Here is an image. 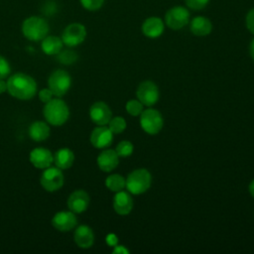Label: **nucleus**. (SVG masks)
<instances>
[{"label":"nucleus","instance_id":"9b49d317","mask_svg":"<svg viewBox=\"0 0 254 254\" xmlns=\"http://www.w3.org/2000/svg\"><path fill=\"white\" fill-rule=\"evenodd\" d=\"M89 117L96 125L103 126L108 124L112 117V112L105 102L96 101L89 108Z\"/></svg>","mask_w":254,"mask_h":254},{"label":"nucleus","instance_id":"aec40b11","mask_svg":"<svg viewBox=\"0 0 254 254\" xmlns=\"http://www.w3.org/2000/svg\"><path fill=\"white\" fill-rule=\"evenodd\" d=\"M190 29L193 35L198 37H204L210 34L212 30V24L207 18L197 16L191 20Z\"/></svg>","mask_w":254,"mask_h":254},{"label":"nucleus","instance_id":"6e6552de","mask_svg":"<svg viewBox=\"0 0 254 254\" xmlns=\"http://www.w3.org/2000/svg\"><path fill=\"white\" fill-rule=\"evenodd\" d=\"M86 37V29L80 23H71L67 25L62 33V41L67 47L80 45Z\"/></svg>","mask_w":254,"mask_h":254},{"label":"nucleus","instance_id":"f3484780","mask_svg":"<svg viewBox=\"0 0 254 254\" xmlns=\"http://www.w3.org/2000/svg\"><path fill=\"white\" fill-rule=\"evenodd\" d=\"M119 164V156L115 150L106 149L103 150L97 157V165L103 172L113 171Z\"/></svg>","mask_w":254,"mask_h":254},{"label":"nucleus","instance_id":"dca6fc26","mask_svg":"<svg viewBox=\"0 0 254 254\" xmlns=\"http://www.w3.org/2000/svg\"><path fill=\"white\" fill-rule=\"evenodd\" d=\"M113 208L119 215H127L133 208V199L129 191L120 190L113 196Z\"/></svg>","mask_w":254,"mask_h":254},{"label":"nucleus","instance_id":"bb28decb","mask_svg":"<svg viewBox=\"0 0 254 254\" xmlns=\"http://www.w3.org/2000/svg\"><path fill=\"white\" fill-rule=\"evenodd\" d=\"M133 150H134V146L128 140H123V141L119 142L118 145L116 146V149H115L117 155L119 157H123V158L129 157L130 155H132Z\"/></svg>","mask_w":254,"mask_h":254},{"label":"nucleus","instance_id":"58836bf2","mask_svg":"<svg viewBox=\"0 0 254 254\" xmlns=\"http://www.w3.org/2000/svg\"><path fill=\"white\" fill-rule=\"evenodd\" d=\"M248 190H249V192L250 194L254 197V180L251 181V183L249 184V187H248Z\"/></svg>","mask_w":254,"mask_h":254},{"label":"nucleus","instance_id":"2f4dec72","mask_svg":"<svg viewBox=\"0 0 254 254\" xmlns=\"http://www.w3.org/2000/svg\"><path fill=\"white\" fill-rule=\"evenodd\" d=\"M53 96H54V93L50 88H43L39 92V98L44 103H47L50 100H52Z\"/></svg>","mask_w":254,"mask_h":254},{"label":"nucleus","instance_id":"a211bd4d","mask_svg":"<svg viewBox=\"0 0 254 254\" xmlns=\"http://www.w3.org/2000/svg\"><path fill=\"white\" fill-rule=\"evenodd\" d=\"M164 22L159 17L147 18L142 25L143 34L150 39L159 38L164 33Z\"/></svg>","mask_w":254,"mask_h":254},{"label":"nucleus","instance_id":"2eb2a0df","mask_svg":"<svg viewBox=\"0 0 254 254\" xmlns=\"http://www.w3.org/2000/svg\"><path fill=\"white\" fill-rule=\"evenodd\" d=\"M30 162L38 169H47L54 162V156L49 149L38 147L31 151Z\"/></svg>","mask_w":254,"mask_h":254},{"label":"nucleus","instance_id":"cd10ccee","mask_svg":"<svg viewBox=\"0 0 254 254\" xmlns=\"http://www.w3.org/2000/svg\"><path fill=\"white\" fill-rule=\"evenodd\" d=\"M143 106V103L138 99H131L126 103V111L132 116H139L144 110Z\"/></svg>","mask_w":254,"mask_h":254},{"label":"nucleus","instance_id":"473e14b6","mask_svg":"<svg viewBox=\"0 0 254 254\" xmlns=\"http://www.w3.org/2000/svg\"><path fill=\"white\" fill-rule=\"evenodd\" d=\"M245 22H246V27L248 31L254 35V8L248 11Z\"/></svg>","mask_w":254,"mask_h":254},{"label":"nucleus","instance_id":"b1692460","mask_svg":"<svg viewBox=\"0 0 254 254\" xmlns=\"http://www.w3.org/2000/svg\"><path fill=\"white\" fill-rule=\"evenodd\" d=\"M105 186L111 191L117 192L122 190L126 186V179L119 174H112L105 179Z\"/></svg>","mask_w":254,"mask_h":254},{"label":"nucleus","instance_id":"72a5a7b5","mask_svg":"<svg viewBox=\"0 0 254 254\" xmlns=\"http://www.w3.org/2000/svg\"><path fill=\"white\" fill-rule=\"evenodd\" d=\"M43 12L46 15H53L57 12V5L55 2L52 1H48L46 4H44L43 7Z\"/></svg>","mask_w":254,"mask_h":254},{"label":"nucleus","instance_id":"4be33fe9","mask_svg":"<svg viewBox=\"0 0 254 254\" xmlns=\"http://www.w3.org/2000/svg\"><path fill=\"white\" fill-rule=\"evenodd\" d=\"M64 43L62 38L57 36H46L42 40V51L48 56H56L63 50Z\"/></svg>","mask_w":254,"mask_h":254},{"label":"nucleus","instance_id":"0eeeda50","mask_svg":"<svg viewBox=\"0 0 254 254\" xmlns=\"http://www.w3.org/2000/svg\"><path fill=\"white\" fill-rule=\"evenodd\" d=\"M136 96L137 99L143 103V105L151 107L159 100V88L157 84L151 80L142 81L136 89Z\"/></svg>","mask_w":254,"mask_h":254},{"label":"nucleus","instance_id":"f257e3e1","mask_svg":"<svg viewBox=\"0 0 254 254\" xmlns=\"http://www.w3.org/2000/svg\"><path fill=\"white\" fill-rule=\"evenodd\" d=\"M7 91L15 98L28 100L33 98L36 94L37 83L32 76L23 72H18L8 78Z\"/></svg>","mask_w":254,"mask_h":254},{"label":"nucleus","instance_id":"20e7f679","mask_svg":"<svg viewBox=\"0 0 254 254\" xmlns=\"http://www.w3.org/2000/svg\"><path fill=\"white\" fill-rule=\"evenodd\" d=\"M152 183V176L146 169H137L132 171L127 179L125 188L131 194H142L146 192Z\"/></svg>","mask_w":254,"mask_h":254},{"label":"nucleus","instance_id":"9d476101","mask_svg":"<svg viewBox=\"0 0 254 254\" xmlns=\"http://www.w3.org/2000/svg\"><path fill=\"white\" fill-rule=\"evenodd\" d=\"M64 175L58 167L47 168L40 179L42 187L48 191H56L60 190L64 185Z\"/></svg>","mask_w":254,"mask_h":254},{"label":"nucleus","instance_id":"4c0bfd02","mask_svg":"<svg viewBox=\"0 0 254 254\" xmlns=\"http://www.w3.org/2000/svg\"><path fill=\"white\" fill-rule=\"evenodd\" d=\"M249 52H250V56L252 58V60L254 61V39L251 41L250 46H249Z\"/></svg>","mask_w":254,"mask_h":254},{"label":"nucleus","instance_id":"423d86ee","mask_svg":"<svg viewBox=\"0 0 254 254\" xmlns=\"http://www.w3.org/2000/svg\"><path fill=\"white\" fill-rule=\"evenodd\" d=\"M48 84L54 95L62 97L69 89L71 84V77L64 69H56L50 74Z\"/></svg>","mask_w":254,"mask_h":254},{"label":"nucleus","instance_id":"f704fd0d","mask_svg":"<svg viewBox=\"0 0 254 254\" xmlns=\"http://www.w3.org/2000/svg\"><path fill=\"white\" fill-rule=\"evenodd\" d=\"M117 242H118V239H117V236L113 233H110L106 236V243L109 245V246H112L114 247L115 245H117Z\"/></svg>","mask_w":254,"mask_h":254},{"label":"nucleus","instance_id":"f8f14e48","mask_svg":"<svg viewBox=\"0 0 254 254\" xmlns=\"http://www.w3.org/2000/svg\"><path fill=\"white\" fill-rule=\"evenodd\" d=\"M77 223V218L74 212L70 211H59L57 212L53 219L52 224L53 226L62 232H66L75 227Z\"/></svg>","mask_w":254,"mask_h":254},{"label":"nucleus","instance_id":"c9c22d12","mask_svg":"<svg viewBox=\"0 0 254 254\" xmlns=\"http://www.w3.org/2000/svg\"><path fill=\"white\" fill-rule=\"evenodd\" d=\"M112 253H114V254H128L129 250L123 245H115L113 247Z\"/></svg>","mask_w":254,"mask_h":254},{"label":"nucleus","instance_id":"c85d7f7f","mask_svg":"<svg viewBox=\"0 0 254 254\" xmlns=\"http://www.w3.org/2000/svg\"><path fill=\"white\" fill-rule=\"evenodd\" d=\"M79 2L85 10L96 11L102 7L104 0H79Z\"/></svg>","mask_w":254,"mask_h":254},{"label":"nucleus","instance_id":"1a4fd4ad","mask_svg":"<svg viewBox=\"0 0 254 254\" xmlns=\"http://www.w3.org/2000/svg\"><path fill=\"white\" fill-rule=\"evenodd\" d=\"M190 20V12L183 6H175L167 11L165 22L172 30H180L184 28Z\"/></svg>","mask_w":254,"mask_h":254},{"label":"nucleus","instance_id":"7ed1b4c3","mask_svg":"<svg viewBox=\"0 0 254 254\" xmlns=\"http://www.w3.org/2000/svg\"><path fill=\"white\" fill-rule=\"evenodd\" d=\"M44 117L52 125L61 126L66 122L69 116V109L62 99H52L45 103Z\"/></svg>","mask_w":254,"mask_h":254},{"label":"nucleus","instance_id":"ddd939ff","mask_svg":"<svg viewBox=\"0 0 254 254\" xmlns=\"http://www.w3.org/2000/svg\"><path fill=\"white\" fill-rule=\"evenodd\" d=\"M113 141V133L108 127L99 126L92 130L90 134V143L98 149H103L111 145Z\"/></svg>","mask_w":254,"mask_h":254},{"label":"nucleus","instance_id":"a878e982","mask_svg":"<svg viewBox=\"0 0 254 254\" xmlns=\"http://www.w3.org/2000/svg\"><path fill=\"white\" fill-rule=\"evenodd\" d=\"M58 61L63 64H72L77 60V54L72 50H62L56 55Z\"/></svg>","mask_w":254,"mask_h":254},{"label":"nucleus","instance_id":"e433bc0d","mask_svg":"<svg viewBox=\"0 0 254 254\" xmlns=\"http://www.w3.org/2000/svg\"><path fill=\"white\" fill-rule=\"evenodd\" d=\"M7 90V81L0 79V94Z\"/></svg>","mask_w":254,"mask_h":254},{"label":"nucleus","instance_id":"7c9ffc66","mask_svg":"<svg viewBox=\"0 0 254 254\" xmlns=\"http://www.w3.org/2000/svg\"><path fill=\"white\" fill-rule=\"evenodd\" d=\"M185 1L187 6L192 10H201L209 2V0H185Z\"/></svg>","mask_w":254,"mask_h":254},{"label":"nucleus","instance_id":"f03ea898","mask_svg":"<svg viewBox=\"0 0 254 254\" xmlns=\"http://www.w3.org/2000/svg\"><path fill=\"white\" fill-rule=\"evenodd\" d=\"M21 30L26 39L32 42H39L48 36L50 27L46 19L39 16H30L23 21Z\"/></svg>","mask_w":254,"mask_h":254},{"label":"nucleus","instance_id":"393cba45","mask_svg":"<svg viewBox=\"0 0 254 254\" xmlns=\"http://www.w3.org/2000/svg\"><path fill=\"white\" fill-rule=\"evenodd\" d=\"M127 127V123L125 119L121 116H115L111 117V119L108 122V128L113 134H120L122 133Z\"/></svg>","mask_w":254,"mask_h":254},{"label":"nucleus","instance_id":"4468645a","mask_svg":"<svg viewBox=\"0 0 254 254\" xmlns=\"http://www.w3.org/2000/svg\"><path fill=\"white\" fill-rule=\"evenodd\" d=\"M89 204V195L83 190H76L71 192L67 198V206L74 213H80L86 210Z\"/></svg>","mask_w":254,"mask_h":254},{"label":"nucleus","instance_id":"5701e85b","mask_svg":"<svg viewBox=\"0 0 254 254\" xmlns=\"http://www.w3.org/2000/svg\"><path fill=\"white\" fill-rule=\"evenodd\" d=\"M29 136L35 141H44L50 136V127L43 121H35L29 127Z\"/></svg>","mask_w":254,"mask_h":254},{"label":"nucleus","instance_id":"6ab92c4d","mask_svg":"<svg viewBox=\"0 0 254 254\" xmlns=\"http://www.w3.org/2000/svg\"><path fill=\"white\" fill-rule=\"evenodd\" d=\"M73 239L78 247L86 249L93 245L94 233L89 226L79 225L74 230Z\"/></svg>","mask_w":254,"mask_h":254},{"label":"nucleus","instance_id":"412c9836","mask_svg":"<svg viewBox=\"0 0 254 254\" xmlns=\"http://www.w3.org/2000/svg\"><path fill=\"white\" fill-rule=\"evenodd\" d=\"M74 161L73 152L68 148H61L54 155V163L61 170L70 168Z\"/></svg>","mask_w":254,"mask_h":254},{"label":"nucleus","instance_id":"c756f323","mask_svg":"<svg viewBox=\"0 0 254 254\" xmlns=\"http://www.w3.org/2000/svg\"><path fill=\"white\" fill-rule=\"evenodd\" d=\"M10 71L11 67L8 61L4 57L0 56V79H4L5 77H7Z\"/></svg>","mask_w":254,"mask_h":254},{"label":"nucleus","instance_id":"39448f33","mask_svg":"<svg viewBox=\"0 0 254 254\" xmlns=\"http://www.w3.org/2000/svg\"><path fill=\"white\" fill-rule=\"evenodd\" d=\"M140 125L147 134L156 135L162 130L164 120L157 109L148 108L140 114Z\"/></svg>","mask_w":254,"mask_h":254}]
</instances>
